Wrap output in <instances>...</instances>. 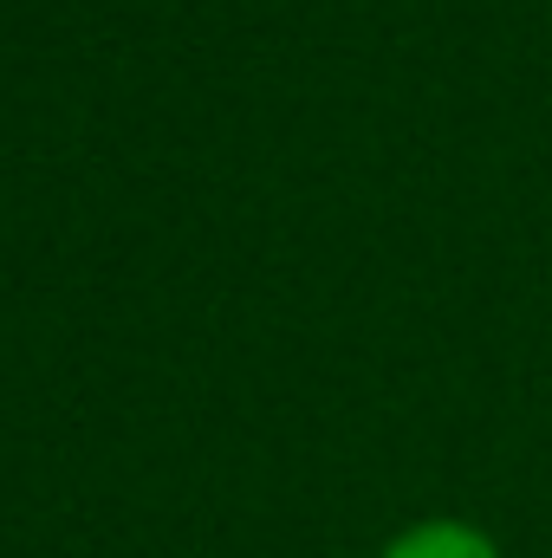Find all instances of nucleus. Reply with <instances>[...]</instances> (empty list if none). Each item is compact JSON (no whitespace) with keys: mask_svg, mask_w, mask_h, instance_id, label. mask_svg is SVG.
I'll return each instance as SVG.
<instances>
[{"mask_svg":"<svg viewBox=\"0 0 552 558\" xmlns=\"http://www.w3.org/2000/svg\"><path fill=\"white\" fill-rule=\"evenodd\" d=\"M377 558H501V546H494L481 526L442 513V520H416V526H404Z\"/></svg>","mask_w":552,"mask_h":558,"instance_id":"obj_1","label":"nucleus"}]
</instances>
